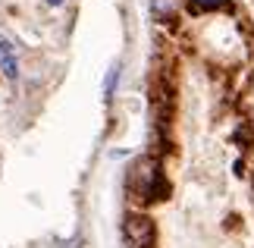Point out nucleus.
Segmentation results:
<instances>
[{
    "instance_id": "5",
    "label": "nucleus",
    "mask_w": 254,
    "mask_h": 248,
    "mask_svg": "<svg viewBox=\"0 0 254 248\" xmlns=\"http://www.w3.org/2000/svg\"><path fill=\"white\" fill-rule=\"evenodd\" d=\"M116 79H120V69H110V73H107V85H104V97H113V85H116Z\"/></svg>"
},
{
    "instance_id": "6",
    "label": "nucleus",
    "mask_w": 254,
    "mask_h": 248,
    "mask_svg": "<svg viewBox=\"0 0 254 248\" xmlns=\"http://www.w3.org/2000/svg\"><path fill=\"white\" fill-rule=\"evenodd\" d=\"M3 57H13V44H9V38L0 35V60H3Z\"/></svg>"
},
{
    "instance_id": "3",
    "label": "nucleus",
    "mask_w": 254,
    "mask_h": 248,
    "mask_svg": "<svg viewBox=\"0 0 254 248\" xmlns=\"http://www.w3.org/2000/svg\"><path fill=\"white\" fill-rule=\"evenodd\" d=\"M229 0H189V9L191 13H217V9H223Z\"/></svg>"
},
{
    "instance_id": "1",
    "label": "nucleus",
    "mask_w": 254,
    "mask_h": 248,
    "mask_svg": "<svg viewBox=\"0 0 254 248\" xmlns=\"http://www.w3.org/2000/svg\"><path fill=\"white\" fill-rule=\"evenodd\" d=\"M132 188L138 192L141 201H163V198L170 195V182H167V176H163L160 164L154 161V157H144V161L135 164Z\"/></svg>"
},
{
    "instance_id": "2",
    "label": "nucleus",
    "mask_w": 254,
    "mask_h": 248,
    "mask_svg": "<svg viewBox=\"0 0 254 248\" xmlns=\"http://www.w3.org/2000/svg\"><path fill=\"white\" fill-rule=\"evenodd\" d=\"M123 242L126 248H151L154 245V223L144 214H129L123 220Z\"/></svg>"
},
{
    "instance_id": "7",
    "label": "nucleus",
    "mask_w": 254,
    "mask_h": 248,
    "mask_svg": "<svg viewBox=\"0 0 254 248\" xmlns=\"http://www.w3.org/2000/svg\"><path fill=\"white\" fill-rule=\"evenodd\" d=\"M47 3H51V6H63L66 0H47Z\"/></svg>"
},
{
    "instance_id": "4",
    "label": "nucleus",
    "mask_w": 254,
    "mask_h": 248,
    "mask_svg": "<svg viewBox=\"0 0 254 248\" xmlns=\"http://www.w3.org/2000/svg\"><path fill=\"white\" fill-rule=\"evenodd\" d=\"M154 13H157L160 19H173V9H176V0H151Z\"/></svg>"
}]
</instances>
